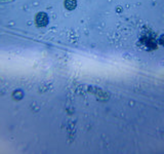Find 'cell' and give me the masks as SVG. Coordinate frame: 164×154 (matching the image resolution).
Masks as SVG:
<instances>
[{
  "instance_id": "obj_1",
  "label": "cell",
  "mask_w": 164,
  "mask_h": 154,
  "mask_svg": "<svg viewBox=\"0 0 164 154\" xmlns=\"http://www.w3.org/2000/svg\"><path fill=\"white\" fill-rule=\"evenodd\" d=\"M48 16L44 13H39L36 16V19H35V22H36L38 26H46L48 24Z\"/></svg>"
},
{
  "instance_id": "obj_2",
  "label": "cell",
  "mask_w": 164,
  "mask_h": 154,
  "mask_svg": "<svg viewBox=\"0 0 164 154\" xmlns=\"http://www.w3.org/2000/svg\"><path fill=\"white\" fill-rule=\"evenodd\" d=\"M75 1L74 0H66V2H65V5L67 8L69 9H72V8H74V6H75Z\"/></svg>"
}]
</instances>
